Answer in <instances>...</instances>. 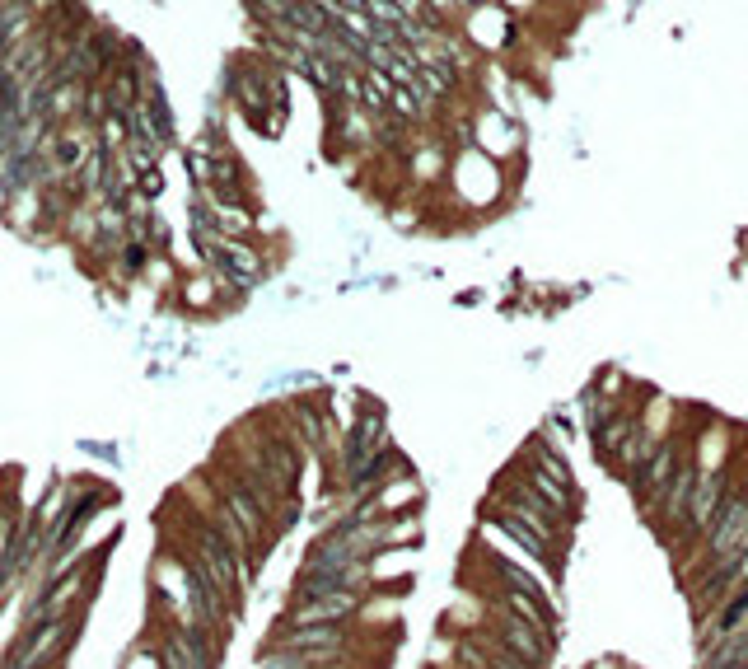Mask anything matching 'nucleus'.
I'll return each mask as SVG.
<instances>
[{
  "label": "nucleus",
  "mask_w": 748,
  "mask_h": 669,
  "mask_svg": "<svg viewBox=\"0 0 748 669\" xmlns=\"http://www.w3.org/2000/svg\"><path fill=\"white\" fill-rule=\"evenodd\" d=\"M687 454H692V449H687V435H683V431H678V435H664L655 454H650V459H645L641 468L627 477V492H632V501H636V511H641V515L655 511V501L664 496L669 477L678 473V463H683Z\"/></svg>",
  "instance_id": "nucleus-1"
}]
</instances>
